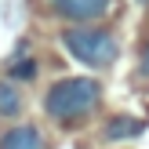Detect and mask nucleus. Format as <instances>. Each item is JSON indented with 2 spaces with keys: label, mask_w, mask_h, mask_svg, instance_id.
Here are the masks:
<instances>
[{
  "label": "nucleus",
  "mask_w": 149,
  "mask_h": 149,
  "mask_svg": "<svg viewBox=\"0 0 149 149\" xmlns=\"http://www.w3.org/2000/svg\"><path fill=\"white\" fill-rule=\"evenodd\" d=\"M22 113V91L15 87V80H0V116H18Z\"/></svg>",
  "instance_id": "obj_6"
},
{
  "label": "nucleus",
  "mask_w": 149,
  "mask_h": 149,
  "mask_svg": "<svg viewBox=\"0 0 149 149\" xmlns=\"http://www.w3.org/2000/svg\"><path fill=\"white\" fill-rule=\"evenodd\" d=\"M0 149H47V138L36 124H15L0 135Z\"/></svg>",
  "instance_id": "obj_4"
},
{
  "label": "nucleus",
  "mask_w": 149,
  "mask_h": 149,
  "mask_svg": "<svg viewBox=\"0 0 149 149\" xmlns=\"http://www.w3.org/2000/svg\"><path fill=\"white\" fill-rule=\"evenodd\" d=\"M62 47L87 69H106L116 62L120 44L106 26H69L62 29Z\"/></svg>",
  "instance_id": "obj_2"
},
{
  "label": "nucleus",
  "mask_w": 149,
  "mask_h": 149,
  "mask_svg": "<svg viewBox=\"0 0 149 149\" xmlns=\"http://www.w3.org/2000/svg\"><path fill=\"white\" fill-rule=\"evenodd\" d=\"M138 4H146V7H149V0H138Z\"/></svg>",
  "instance_id": "obj_9"
},
{
  "label": "nucleus",
  "mask_w": 149,
  "mask_h": 149,
  "mask_svg": "<svg viewBox=\"0 0 149 149\" xmlns=\"http://www.w3.org/2000/svg\"><path fill=\"white\" fill-rule=\"evenodd\" d=\"M135 77L142 80V84H149V40L142 44V51H138V69H135Z\"/></svg>",
  "instance_id": "obj_8"
},
{
  "label": "nucleus",
  "mask_w": 149,
  "mask_h": 149,
  "mask_svg": "<svg viewBox=\"0 0 149 149\" xmlns=\"http://www.w3.org/2000/svg\"><path fill=\"white\" fill-rule=\"evenodd\" d=\"M33 77H36V62L26 58V55H18L11 65H7V80H33Z\"/></svg>",
  "instance_id": "obj_7"
},
{
  "label": "nucleus",
  "mask_w": 149,
  "mask_h": 149,
  "mask_svg": "<svg viewBox=\"0 0 149 149\" xmlns=\"http://www.w3.org/2000/svg\"><path fill=\"white\" fill-rule=\"evenodd\" d=\"M146 131V124L138 116H127V113H116L102 124V142H131Z\"/></svg>",
  "instance_id": "obj_5"
},
{
  "label": "nucleus",
  "mask_w": 149,
  "mask_h": 149,
  "mask_svg": "<svg viewBox=\"0 0 149 149\" xmlns=\"http://www.w3.org/2000/svg\"><path fill=\"white\" fill-rule=\"evenodd\" d=\"M51 11L58 18L73 22V26H91V22L106 18L109 11L116 7V0H47Z\"/></svg>",
  "instance_id": "obj_3"
},
{
  "label": "nucleus",
  "mask_w": 149,
  "mask_h": 149,
  "mask_svg": "<svg viewBox=\"0 0 149 149\" xmlns=\"http://www.w3.org/2000/svg\"><path fill=\"white\" fill-rule=\"evenodd\" d=\"M102 102V84L95 77H62L44 95V113L62 127L84 124Z\"/></svg>",
  "instance_id": "obj_1"
}]
</instances>
